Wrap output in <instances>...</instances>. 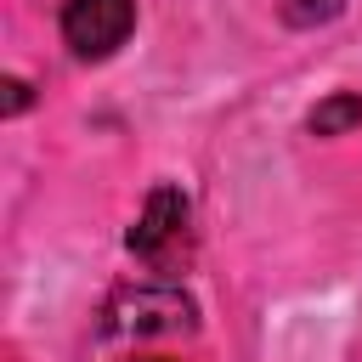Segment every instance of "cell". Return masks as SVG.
I'll use <instances>...</instances> for the list:
<instances>
[{
	"label": "cell",
	"instance_id": "6da1fadb",
	"mask_svg": "<svg viewBox=\"0 0 362 362\" xmlns=\"http://www.w3.org/2000/svg\"><path fill=\"white\" fill-rule=\"evenodd\" d=\"M107 334L119 339H158V334H192L198 305L175 283H124L107 300Z\"/></svg>",
	"mask_w": 362,
	"mask_h": 362
},
{
	"label": "cell",
	"instance_id": "7a4b0ae2",
	"mask_svg": "<svg viewBox=\"0 0 362 362\" xmlns=\"http://www.w3.org/2000/svg\"><path fill=\"white\" fill-rule=\"evenodd\" d=\"M136 28V0H68L62 6V45L79 62L113 57Z\"/></svg>",
	"mask_w": 362,
	"mask_h": 362
},
{
	"label": "cell",
	"instance_id": "3957f363",
	"mask_svg": "<svg viewBox=\"0 0 362 362\" xmlns=\"http://www.w3.org/2000/svg\"><path fill=\"white\" fill-rule=\"evenodd\" d=\"M181 238H187V198H181V187H153L141 215H136V226L124 232V249L136 260H147V266H164Z\"/></svg>",
	"mask_w": 362,
	"mask_h": 362
},
{
	"label": "cell",
	"instance_id": "277c9868",
	"mask_svg": "<svg viewBox=\"0 0 362 362\" xmlns=\"http://www.w3.org/2000/svg\"><path fill=\"white\" fill-rule=\"evenodd\" d=\"M356 124H362V90H334V96H322L305 113V130L311 136H345Z\"/></svg>",
	"mask_w": 362,
	"mask_h": 362
},
{
	"label": "cell",
	"instance_id": "5b68a950",
	"mask_svg": "<svg viewBox=\"0 0 362 362\" xmlns=\"http://www.w3.org/2000/svg\"><path fill=\"white\" fill-rule=\"evenodd\" d=\"M339 11H345V0H283V23H294V28L334 23Z\"/></svg>",
	"mask_w": 362,
	"mask_h": 362
},
{
	"label": "cell",
	"instance_id": "8992f818",
	"mask_svg": "<svg viewBox=\"0 0 362 362\" xmlns=\"http://www.w3.org/2000/svg\"><path fill=\"white\" fill-rule=\"evenodd\" d=\"M0 90H6V96H0V113H6V119H17V113H23L28 102H34L28 79H0Z\"/></svg>",
	"mask_w": 362,
	"mask_h": 362
},
{
	"label": "cell",
	"instance_id": "52a82bcc",
	"mask_svg": "<svg viewBox=\"0 0 362 362\" xmlns=\"http://www.w3.org/2000/svg\"><path fill=\"white\" fill-rule=\"evenodd\" d=\"M147 362H158V356H147Z\"/></svg>",
	"mask_w": 362,
	"mask_h": 362
}]
</instances>
